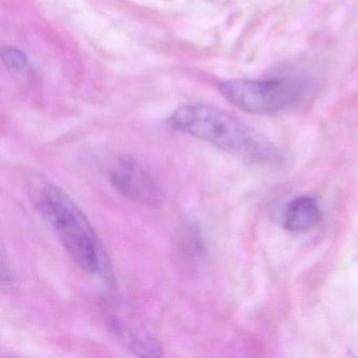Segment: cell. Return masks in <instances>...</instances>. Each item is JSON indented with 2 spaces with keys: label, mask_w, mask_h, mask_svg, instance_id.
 <instances>
[{
  "label": "cell",
  "mask_w": 358,
  "mask_h": 358,
  "mask_svg": "<svg viewBox=\"0 0 358 358\" xmlns=\"http://www.w3.org/2000/svg\"><path fill=\"white\" fill-rule=\"evenodd\" d=\"M169 124L248 163L280 165L284 162L282 152L265 136L213 106H180L169 117Z\"/></svg>",
  "instance_id": "6da1fadb"
},
{
  "label": "cell",
  "mask_w": 358,
  "mask_h": 358,
  "mask_svg": "<svg viewBox=\"0 0 358 358\" xmlns=\"http://www.w3.org/2000/svg\"><path fill=\"white\" fill-rule=\"evenodd\" d=\"M34 203L71 259L90 275L108 278L106 249L74 200L57 184L45 182L37 187Z\"/></svg>",
  "instance_id": "7a4b0ae2"
},
{
  "label": "cell",
  "mask_w": 358,
  "mask_h": 358,
  "mask_svg": "<svg viewBox=\"0 0 358 358\" xmlns=\"http://www.w3.org/2000/svg\"><path fill=\"white\" fill-rule=\"evenodd\" d=\"M220 92L232 106L252 115H274L297 106L310 92L301 78L232 79L220 83Z\"/></svg>",
  "instance_id": "3957f363"
},
{
  "label": "cell",
  "mask_w": 358,
  "mask_h": 358,
  "mask_svg": "<svg viewBox=\"0 0 358 358\" xmlns=\"http://www.w3.org/2000/svg\"><path fill=\"white\" fill-rule=\"evenodd\" d=\"M108 179L117 192L143 206L159 208L164 203V192L157 180L133 157H121L114 161Z\"/></svg>",
  "instance_id": "277c9868"
},
{
  "label": "cell",
  "mask_w": 358,
  "mask_h": 358,
  "mask_svg": "<svg viewBox=\"0 0 358 358\" xmlns=\"http://www.w3.org/2000/svg\"><path fill=\"white\" fill-rule=\"evenodd\" d=\"M322 220V210L315 199L301 196L293 199L282 211V225L288 231L306 232Z\"/></svg>",
  "instance_id": "5b68a950"
},
{
  "label": "cell",
  "mask_w": 358,
  "mask_h": 358,
  "mask_svg": "<svg viewBox=\"0 0 358 358\" xmlns=\"http://www.w3.org/2000/svg\"><path fill=\"white\" fill-rule=\"evenodd\" d=\"M129 345L131 351L139 356L152 357V356L162 355V347L159 341L143 331H135L131 335Z\"/></svg>",
  "instance_id": "8992f818"
},
{
  "label": "cell",
  "mask_w": 358,
  "mask_h": 358,
  "mask_svg": "<svg viewBox=\"0 0 358 358\" xmlns=\"http://www.w3.org/2000/svg\"><path fill=\"white\" fill-rule=\"evenodd\" d=\"M0 56H1L3 64L12 72L24 77V78H30L32 76V71H31L28 58L20 50L14 49V48H3Z\"/></svg>",
  "instance_id": "52a82bcc"
}]
</instances>
